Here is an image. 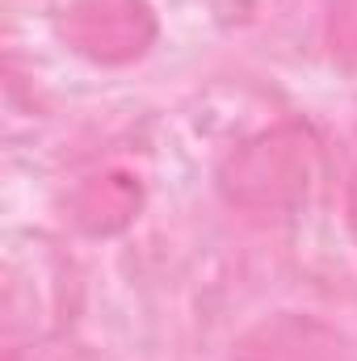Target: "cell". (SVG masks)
Masks as SVG:
<instances>
[{
  "label": "cell",
  "instance_id": "1",
  "mask_svg": "<svg viewBox=\"0 0 357 361\" xmlns=\"http://www.w3.org/2000/svg\"><path fill=\"white\" fill-rule=\"evenodd\" d=\"M227 361H349L345 336L307 311H277L253 324Z\"/></svg>",
  "mask_w": 357,
  "mask_h": 361
},
{
  "label": "cell",
  "instance_id": "2",
  "mask_svg": "<svg viewBox=\"0 0 357 361\" xmlns=\"http://www.w3.org/2000/svg\"><path fill=\"white\" fill-rule=\"evenodd\" d=\"M353 193H357V180H353ZM353 210H357V202H353Z\"/></svg>",
  "mask_w": 357,
  "mask_h": 361
}]
</instances>
